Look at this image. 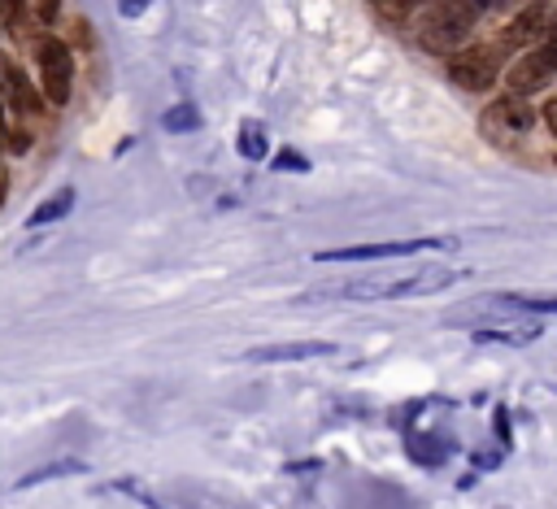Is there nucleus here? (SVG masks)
<instances>
[{
  "instance_id": "obj_3",
  "label": "nucleus",
  "mask_w": 557,
  "mask_h": 509,
  "mask_svg": "<svg viewBox=\"0 0 557 509\" xmlns=\"http://www.w3.org/2000/svg\"><path fill=\"white\" fill-rule=\"evenodd\" d=\"M553 78H557V13L548 17L540 44H531V48L505 70V91L527 100V96H535L540 87H548Z\"/></svg>"
},
{
  "instance_id": "obj_7",
  "label": "nucleus",
  "mask_w": 557,
  "mask_h": 509,
  "mask_svg": "<svg viewBox=\"0 0 557 509\" xmlns=\"http://www.w3.org/2000/svg\"><path fill=\"white\" fill-rule=\"evenodd\" d=\"M39 83H44V96L52 104H65L70 100V87H74V57L61 39H44L39 44Z\"/></svg>"
},
{
  "instance_id": "obj_12",
  "label": "nucleus",
  "mask_w": 557,
  "mask_h": 509,
  "mask_svg": "<svg viewBox=\"0 0 557 509\" xmlns=\"http://www.w3.org/2000/svg\"><path fill=\"white\" fill-rule=\"evenodd\" d=\"M483 305H509V309H531V313H557V296H522V291H505L492 296Z\"/></svg>"
},
{
  "instance_id": "obj_9",
  "label": "nucleus",
  "mask_w": 557,
  "mask_h": 509,
  "mask_svg": "<svg viewBox=\"0 0 557 509\" xmlns=\"http://www.w3.org/2000/svg\"><path fill=\"white\" fill-rule=\"evenodd\" d=\"M331 352H335V344H326V339H300V344H261V348H248L244 361L270 365V361H313V357H331Z\"/></svg>"
},
{
  "instance_id": "obj_1",
  "label": "nucleus",
  "mask_w": 557,
  "mask_h": 509,
  "mask_svg": "<svg viewBox=\"0 0 557 509\" xmlns=\"http://www.w3.org/2000/svg\"><path fill=\"white\" fill-rule=\"evenodd\" d=\"M461 278V270H444V265H426V270H409V274H396V278H352V283H339V287H326L318 296H339V300H400V296H431V291H444Z\"/></svg>"
},
{
  "instance_id": "obj_4",
  "label": "nucleus",
  "mask_w": 557,
  "mask_h": 509,
  "mask_svg": "<svg viewBox=\"0 0 557 509\" xmlns=\"http://www.w3.org/2000/svg\"><path fill=\"white\" fill-rule=\"evenodd\" d=\"M531 126H535V109H531V100H522V96H496V100L479 113V131H483V139L496 144V148L522 144V139L531 135Z\"/></svg>"
},
{
  "instance_id": "obj_17",
  "label": "nucleus",
  "mask_w": 557,
  "mask_h": 509,
  "mask_svg": "<svg viewBox=\"0 0 557 509\" xmlns=\"http://www.w3.org/2000/svg\"><path fill=\"white\" fill-rule=\"evenodd\" d=\"M9 83H13V104L22 113H39V100H35V87L26 83V74L22 70H9Z\"/></svg>"
},
{
  "instance_id": "obj_10",
  "label": "nucleus",
  "mask_w": 557,
  "mask_h": 509,
  "mask_svg": "<svg viewBox=\"0 0 557 509\" xmlns=\"http://www.w3.org/2000/svg\"><path fill=\"white\" fill-rule=\"evenodd\" d=\"M74 209V187H61V191H52L44 204H35L30 213H26V226L35 231V226H48V222H61L65 213Z\"/></svg>"
},
{
  "instance_id": "obj_19",
  "label": "nucleus",
  "mask_w": 557,
  "mask_h": 509,
  "mask_svg": "<svg viewBox=\"0 0 557 509\" xmlns=\"http://www.w3.org/2000/svg\"><path fill=\"white\" fill-rule=\"evenodd\" d=\"M274 165H278V170H292V174H300V170H309V161H305L300 152H287V148H283V152L274 157Z\"/></svg>"
},
{
  "instance_id": "obj_21",
  "label": "nucleus",
  "mask_w": 557,
  "mask_h": 509,
  "mask_svg": "<svg viewBox=\"0 0 557 509\" xmlns=\"http://www.w3.org/2000/svg\"><path fill=\"white\" fill-rule=\"evenodd\" d=\"M540 113H544V126H548V135L557 139V96H553V100H544V109H540Z\"/></svg>"
},
{
  "instance_id": "obj_11",
  "label": "nucleus",
  "mask_w": 557,
  "mask_h": 509,
  "mask_svg": "<svg viewBox=\"0 0 557 509\" xmlns=\"http://www.w3.org/2000/svg\"><path fill=\"white\" fill-rule=\"evenodd\" d=\"M479 344H531L540 339V326H474Z\"/></svg>"
},
{
  "instance_id": "obj_16",
  "label": "nucleus",
  "mask_w": 557,
  "mask_h": 509,
  "mask_svg": "<svg viewBox=\"0 0 557 509\" xmlns=\"http://www.w3.org/2000/svg\"><path fill=\"white\" fill-rule=\"evenodd\" d=\"M161 126L183 135V131H196V126H200V113H196V104H174V109H165Z\"/></svg>"
},
{
  "instance_id": "obj_18",
  "label": "nucleus",
  "mask_w": 557,
  "mask_h": 509,
  "mask_svg": "<svg viewBox=\"0 0 557 509\" xmlns=\"http://www.w3.org/2000/svg\"><path fill=\"white\" fill-rule=\"evenodd\" d=\"M370 4H374V9H379L387 22H405V17H409L418 4H431V0H370Z\"/></svg>"
},
{
  "instance_id": "obj_2",
  "label": "nucleus",
  "mask_w": 557,
  "mask_h": 509,
  "mask_svg": "<svg viewBox=\"0 0 557 509\" xmlns=\"http://www.w3.org/2000/svg\"><path fill=\"white\" fill-rule=\"evenodd\" d=\"M479 17H483V4L479 0H431L426 13H422V22H418V44L426 52L453 57V52H461L470 44Z\"/></svg>"
},
{
  "instance_id": "obj_5",
  "label": "nucleus",
  "mask_w": 557,
  "mask_h": 509,
  "mask_svg": "<svg viewBox=\"0 0 557 509\" xmlns=\"http://www.w3.org/2000/svg\"><path fill=\"white\" fill-rule=\"evenodd\" d=\"M500 65H505V52L496 44H466L461 52L448 57V78L461 91H487L500 78Z\"/></svg>"
},
{
  "instance_id": "obj_6",
  "label": "nucleus",
  "mask_w": 557,
  "mask_h": 509,
  "mask_svg": "<svg viewBox=\"0 0 557 509\" xmlns=\"http://www.w3.org/2000/svg\"><path fill=\"white\" fill-rule=\"evenodd\" d=\"M431 248H453V239H392V244H348V248H326L318 261H392V257H413Z\"/></svg>"
},
{
  "instance_id": "obj_14",
  "label": "nucleus",
  "mask_w": 557,
  "mask_h": 509,
  "mask_svg": "<svg viewBox=\"0 0 557 509\" xmlns=\"http://www.w3.org/2000/svg\"><path fill=\"white\" fill-rule=\"evenodd\" d=\"M448 452H453L448 439H409V457L422 461V465H440Z\"/></svg>"
},
{
  "instance_id": "obj_20",
  "label": "nucleus",
  "mask_w": 557,
  "mask_h": 509,
  "mask_svg": "<svg viewBox=\"0 0 557 509\" xmlns=\"http://www.w3.org/2000/svg\"><path fill=\"white\" fill-rule=\"evenodd\" d=\"M148 4H152V0H117V13H122V17H139Z\"/></svg>"
},
{
  "instance_id": "obj_22",
  "label": "nucleus",
  "mask_w": 557,
  "mask_h": 509,
  "mask_svg": "<svg viewBox=\"0 0 557 509\" xmlns=\"http://www.w3.org/2000/svg\"><path fill=\"white\" fill-rule=\"evenodd\" d=\"M479 4H483V13H492V9H518V4L527 9V4H535V0H479Z\"/></svg>"
},
{
  "instance_id": "obj_13",
  "label": "nucleus",
  "mask_w": 557,
  "mask_h": 509,
  "mask_svg": "<svg viewBox=\"0 0 557 509\" xmlns=\"http://www.w3.org/2000/svg\"><path fill=\"white\" fill-rule=\"evenodd\" d=\"M235 148H239L248 161H261V157H265V131H261V122H244Z\"/></svg>"
},
{
  "instance_id": "obj_23",
  "label": "nucleus",
  "mask_w": 557,
  "mask_h": 509,
  "mask_svg": "<svg viewBox=\"0 0 557 509\" xmlns=\"http://www.w3.org/2000/svg\"><path fill=\"white\" fill-rule=\"evenodd\" d=\"M0 135H4V104H0Z\"/></svg>"
},
{
  "instance_id": "obj_8",
  "label": "nucleus",
  "mask_w": 557,
  "mask_h": 509,
  "mask_svg": "<svg viewBox=\"0 0 557 509\" xmlns=\"http://www.w3.org/2000/svg\"><path fill=\"white\" fill-rule=\"evenodd\" d=\"M548 9H544V0H535V4H527V9H518V17L492 39L505 57L509 52H518V48H531V44H540V35H544V26H548Z\"/></svg>"
},
{
  "instance_id": "obj_15",
  "label": "nucleus",
  "mask_w": 557,
  "mask_h": 509,
  "mask_svg": "<svg viewBox=\"0 0 557 509\" xmlns=\"http://www.w3.org/2000/svg\"><path fill=\"white\" fill-rule=\"evenodd\" d=\"M83 470H87L83 461H52V465H44V470L22 474V479H17V487H35V483H48V479H57V474H83Z\"/></svg>"
}]
</instances>
